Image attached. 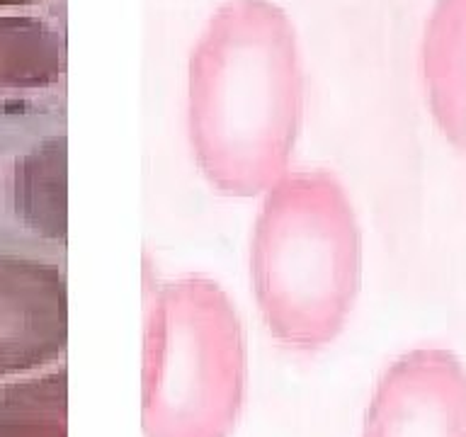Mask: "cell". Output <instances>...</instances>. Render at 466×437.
Wrapping results in <instances>:
<instances>
[{
    "label": "cell",
    "instance_id": "ba28073f",
    "mask_svg": "<svg viewBox=\"0 0 466 437\" xmlns=\"http://www.w3.org/2000/svg\"><path fill=\"white\" fill-rule=\"evenodd\" d=\"M15 217L46 240L66 236V138L54 134L36 141L15 160Z\"/></svg>",
    "mask_w": 466,
    "mask_h": 437
},
{
    "label": "cell",
    "instance_id": "277c9868",
    "mask_svg": "<svg viewBox=\"0 0 466 437\" xmlns=\"http://www.w3.org/2000/svg\"><path fill=\"white\" fill-rule=\"evenodd\" d=\"M362 437H466V370L450 350L418 348L381 374Z\"/></svg>",
    "mask_w": 466,
    "mask_h": 437
},
{
    "label": "cell",
    "instance_id": "52a82bcc",
    "mask_svg": "<svg viewBox=\"0 0 466 437\" xmlns=\"http://www.w3.org/2000/svg\"><path fill=\"white\" fill-rule=\"evenodd\" d=\"M66 46L56 25L25 13H0V100L44 93L64 78Z\"/></svg>",
    "mask_w": 466,
    "mask_h": 437
},
{
    "label": "cell",
    "instance_id": "6da1fadb",
    "mask_svg": "<svg viewBox=\"0 0 466 437\" xmlns=\"http://www.w3.org/2000/svg\"><path fill=\"white\" fill-rule=\"evenodd\" d=\"M301 109L289 17L272 0H226L189 61V141L207 180L226 195L268 192L287 173Z\"/></svg>",
    "mask_w": 466,
    "mask_h": 437
},
{
    "label": "cell",
    "instance_id": "30bf717a",
    "mask_svg": "<svg viewBox=\"0 0 466 437\" xmlns=\"http://www.w3.org/2000/svg\"><path fill=\"white\" fill-rule=\"evenodd\" d=\"M42 3L46 0H0V13H17V10L42 5Z\"/></svg>",
    "mask_w": 466,
    "mask_h": 437
},
{
    "label": "cell",
    "instance_id": "3957f363",
    "mask_svg": "<svg viewBox=\"0 0 466 437\" xmlns=\"http://www.w3.org/2000/svg\"><path fill=\"white\" fill-rule=\"evenodd\" d=\"M236 306L204 277L163 284L144 333L146 437H228L246 399Z\"/></svg>",
    "mask_w": 466,
    "mask_h": 437
},
{
    "label": "cell",
    "instance_id": "8992f818",
    "mask_svg": "<svg viewBox=\"0 0 466 437\" xmlns=\"http://www.w3.org/2000/svg\"><path fill=\"white\" fill-rule=\"evenodd\" d=\"M422 80L437 127L466 148V0H435L422 39Z\"/></svg>",
    "mask_w": 466,
    "mask_h": 437
},
{
    "label": "cell",
    "instance_id": "5b68a950",
    "mask_svg": "<svg viewBox=\"0 0 466 437\" xmlns=\"http://www.w3.org/2000/svg\"><path fill=\"white\" fill-rule=\"evenodd\" d=\"M66 279L58 265L0 253V377L46 367L66 348Z\"/></svg>",
    "mask_w": 466,
    "mask_h": 437
},
{
    "label": "cell",
    "instance_id": "7a4b0ae2",
    "mask_svg": "<svg viewBox=\"0 0 466 437\" xmlns=\"http://www.w3.org/2000/svg\"><path fill=\"white\" fill-rule=\"evenodd\" d=\"M355 211L333 175L284 173L268 189L253 233V287L262 319L287 348L335 340L360 290Z\"/></svg>",
    "mask_w": 466,
    "mask_h": 437
},
{
    "label": "cell",
    "instance_id": "9c48e42d",
    "mask_svg": "<svg viewBox=\"0 0 466 437\" xmlns=\"http://www.w3.org/2000/svg\"><path fill=\"white\" fill-rule=\"evenodd\" d=\"M0 437H66V371H42L0 389Z\"/></svg>",
    "mask_w": 466,
    "mask_h": 437
}]
</instances>
